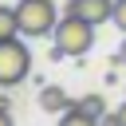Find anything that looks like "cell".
<instances>
[{"instance_id":"6da1fadb","label":"cell","mask_w":126,"mask_h":126,"mask_svg":"<svg viewBox=\"0 0 126 126\" xmlns=\"http://www.w3.org/2000/svg\"><path fill=\"white\" fill-rule=\"evenodd\" d=\"M51 59H79L94 47V24H87L83 16H59L55 32H51Z\"/></svg>"},{"instance_id":"7a4b0ae2","label":"cell","mask_w":126,"mask_h":126,"mask_svg":"<svg viewBox=\"0 0 126 126\" xmlns=\"http://www.w3.org/2000/svg\"><path fill=\"white\" fill-rule=\"evenodd\" d=\"M16 20H20V35H28V39L51 35L59 24V8H55V0H20Z\"/></svg>"},{"instance_id":"3957f363","label":"cell","mask_w":126,"mask_h":126,"mask_svg":"<svg viewBox=\"0 0 126 126\" xmlns=\"http://www.w3.org/2000/svg\"><path fill=\"white\" fill-rule=\"evenodd\" d=\"M32 71V51L28 43L16 35V39H0V87H16L24 83Z\"/></svg>"},{"instance_id":"277c9868","label":"cell","mask_w":126,"mask_h":126,"mask_svg":"<svg viewBox=\"0 0 126 126\" xmlns=\"http://www.w3.org/2000/svg\"><path fill=\"white\" fill-rule=\"evenodd\" d=\"M63 12L67 16H83L87 24H106L110 16H114V0H67L63 4Z\"/></svg>"},{"instance_id":"5b68a950","label":"cell","mask_w":126,"mask_h":126,"mask_svg":"<svg viewBox=\"0 0 126 126\" xmlns=\"http://www.w3.org/2000/svg\"><path fill=\"white\" fill-rule=\"evenodd\" d=\"M39 106L47 110V114H67L75 102H71V94L63 91V87H55V83H47L43 91H39Z\"/></svg>"},{"instance_id":"8992f818","label":"cell","mask_w":126,"mask_h":126,"mask_svg":"<svg viewBox=\"0 0 126 126\" xmlns=\"http://www.w3.org/2000/svg\"><path fill=\"white\" fill-rule=\"evenodd\" d=\"M16 35H20L16 8H4V4H0V39H16Z\"/></svg>"},{"instance_id":"52a82bcc","label":"cell","mask_w":126,"mask_h":126,"mask_svg":"<svg viewBox=\"0 0 126 126\" xmlns=\"http://www.w3.org/2000/svg\"><path fill=\"white\" fill-rule=\"evenodd\" d=\"M59 126H98V118L87 114V110H79V106H71L67 114H59Z\"/></svg>"},{"instance_id":"ba28073f","label":"cell","mask_w":126,"mask_h":126,"mask_svg":"<svg viewBox=\"0 0 126 126\" xmlns=\"http://www.w3.org/2000/svg\"><path fill=\"white\" fill-rule=\"evenodd\" d=\"M75 106H79V110H87V114H94V118H102V114H106V106H102V98H98V94H87V98H79Z\"/></svg>"},{"instance_id":"9c48e42d","label":"cell","mask_w":126,"mask_h":126,"mask_svg":"<svg viewBox=\"0 0 126 126\" xmlns=\"http://www.w3.org/2000/svg\"><path fill=\"white\" fill-rule=\"evenodd\" d=\"M110 24L126 35V0H114V16H110Z\"/></svg>"},{"instance_id":"30bf717a","label":"cell","mask_w":126,"mask_h":126,"mask_svg":"<svg viewBox=\"0 0 126 126\" xmlns=\"http://www.w3.org/2000/svg\"><path fill=\"white\" fill-rule=\"evenodd\" d=\"M98 126H122V118H118V110H114V114H102V118H98Z\"/></svg>"},{"instance_id":"8fae6325","label":"cell","mask_w":126,"mask_h":126,"mask_svg":"<svg viewBox=\"0 0 126 126\" xmlns=\"http://www.w3.org/2000/svg\"><path fill=\"white\" fill-rule=\"evenodd\" d=\"M0 126H16V122H12V110H8V106H0Z\"/></svg>"},{"instance_id":"7c38bea8","label":"cell","mask_w":126,"mask_h":126,"mask_svg":"<svg viewBox=\"0 0 126 126\" xmlns=\"http://www.w3.org/2000/svg\"><path fill=\"white\" fill-rule=\"evenodd\" d=\"M118 55H122V67H126V35H122V47H118Z\"/></svg>"},{"instance_id":"4fadbf2b","label":"cell","mask_w":126,"mask_h":126,"mask_svg":"<svg viewBox=\"0 0 126 126\" xmlns=\"http://www.w3.org/2000/svg\"><path fill=\"white\" fill-rule=\"evenodd\" d=\"M118 118H122V126H126V102H122V106H118Z\"/></svg>"}]
</instances>
